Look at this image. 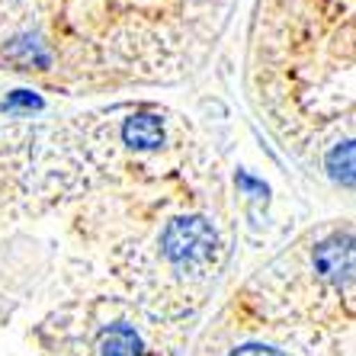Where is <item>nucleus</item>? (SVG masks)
Instances as JSON below:
<instances>
[{"label": "nucleus", "instance_id": "obj_3", "mask_svg": "<svg viewBox=\"0 0 356 356\" xmlns=\"http://www.w3.org/2000/svg\"><path fill=\"white\" fill-rule=\"evenodd\" d=\"M125 141L135 148H158L164 141V125L158 116H132L125 122Z\"/></svg>", "mask_w": 356, "mask_h": 356}, {"label": "nucleus", "instance_id": "obj_2", "mask_svg": "<svg viewBox=\"0 0 356 356\" xmlns=\"http://www.w3.org/2000/svg\"><path fill=\"white\" fill-rule=\"evenodd\" d=\"M315 266L324 280L331 282H350L356 276V241L340 234V238L324 241L315 250Z\"/></svg>", "mask_w": 356, "mask_h": 356}, {"label": "nucleus", "instance_id": "obj_1", "mask_svg": "<svg viewBox=\"0 0 356 356\" xmlns=\"http://www.w3.org/2000/svg\"><path fill=\"white\" fill-rule=\"evenodd\" d=\"M164 248L177 264H202L216 248V232L202 218H180L167 228Z\"/></svg>", "mask_w": 356, "mask_h": 356}, {"label": "nucleus", "instance_id": "obj_7", "mask_svg": "<svg viewBox=\"0 0 356 356\" xmlns=\"http://www.w3.org/2000/svg\"><path fill=\"white\" fill-rule=\"evenodd\" d=\"M29 103H35V99L29 97V93H17V97H13V99L7 103V106H29Z\"/></svg>", "mask_w": 356, "mask_h": 356}, {"label": "nucleus", "instance_id": "obj_4", "mask_svg": "<svg viewBox=\"0 0 356 356\" xmlns=\"http://www.w3.org/2000/svg\"><path fill=\"white\" fill-rule=\"evenodd\" d=\"M327 170H331L334 180L356 186V141H343L337 148H331L327 154Z\"/></svg>", "mask_w": 356, "mask_h": 356}, {"label": "nucleus", "instance_id": "obj_5", "mask_svg": "<svg viewBox=\"0 0 356 356\" xmlns=\"http://www.w3.org/2000/svg\"><path fill=\"white\" fill-rule=\"evenodd\" d=\"M103 356H138V337L132 327H125V324L113 327L103 343Z\"/></svg>", "mask_w": 356, "mask_h": 356}, {"label": "nucleus", "instance_id": "obj_6", "mask_svg": "<svg viewBox=\"0 0 356 356\" xmlns=\"http://www.w3.org/2000/svg\"><path fill=\"white\" fill-rule=\"evenodd\" d=\"M234 356H280V353L270 350V347H244V350H238Z\"/></svg>", "mask_w": 356, "mask_h": 356}]
</instances>
